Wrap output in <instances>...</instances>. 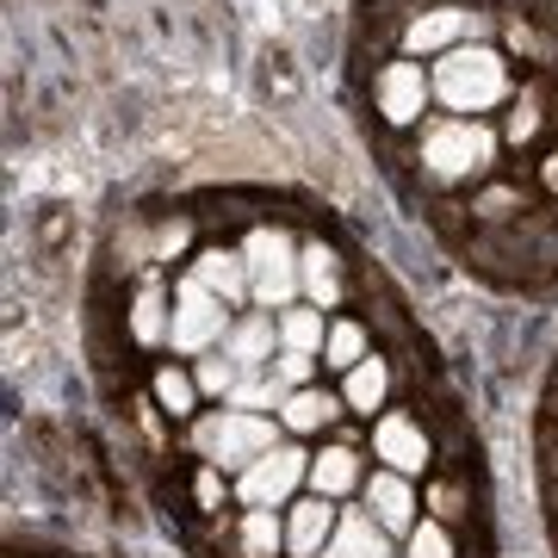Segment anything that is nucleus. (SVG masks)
<instances>
[{"label":"nucleus","mask_w":558,"mask_h":558,"mask_svg":"<svg viewBox=\"0 0 558 558\" xmlns=\"http://www.w3.org/2000/svg\"><path fill=\"white\" fill-rule=\"evenodd\" d=\"M131 329H137V341H161L174 323L161 317V292H143L137 299V311H131Z\"/></svg>","instance_id":"nucleus-25"},{"label":"nucleus","mask_w":558,"mask_h":558,"mask_svg":"<svg viewBox=\"0 0 558 558\" xmlns=\"http://www.w3.org/2000/svg\"><path fill=\"white\" fill-rule=\"evenodd\" d=\"M490 161H497V137H490L478 119H440V124H428V137H422V168L435 180L484 174Z\"/></svg>","instance_id":"nucleus-2"},{"label":"nucleus","mask_w":558,"mask_h":558,"mask_svg":"<svg viewBox=\"0 0 558 558\" xmlns=\"http://www.w3.org/2000/svg\"><path fill=\"white\" fill-rule=\"evenodd\" d=\"M193 398H199V379H186V373H174V366H161L156 373V403L168 410V416H186Z\"/></svg>","instance_id":"nucleus-22"},{"label":"nucleus","mask_w":558,"mask_h":558,"mask_svg":"<svg viewBox=\"0 0 558 558\" xmlns=\"http://www.w3.org/2000/svg\"><path fill=\"white\" fill-rule=\"evenodd\" d=\"M242 260H248V279H255V299L274 311V304H286L292 292H299V248L286 242V230H255V236L242 242Z\"/></svg>","instance_id":"nucleus-4"},{"label":"nucleus","mask_w":558,"mask_h":558,"mask_svg":"<svg viewBox=\"0 0 558 558\" xmlns=\"http://www.w3.org/2000/svg\"><path fill=\"white\" fill-rule=\"evenodd\" d=\"M373 440H379V459H391V472H403V478L428 465V435L410 416H385Z\"/></svg>","instance_id":"nucleus-10"},{"label":"nucleus","mask_w":558,"mask_h":558,"mask_svg":"<svg viewBox=\"0 0 558 558\" xmlns=\"http://www.w3.org/2000/svg\"><path fill=\"white\" fill-rule=\"evenodd\" d=\"M279 341H286V348H299V354H317L329 336H323L317 311H286V317H279Z\"/></svg>","instance_id":"nucleus-21"},{"label":"nucleus","mask_w":558,"mask_h":558,"mask_svg":"<svg viewBox=\"0 0 558 558\" xmlns=\"http://www.w3.org/2000/svg\"><path fill=\"white\" fill-rule=\"evenodd\" d=\"M267 348H274V317H242L230 336H223V354L236 360L242 373H255L260 360H267Z\"/></svg>","instance_id":"nucleus-14"},{"label":"nucleus","mask_w":558,"mask_h":558,"mask_svg":"<svg viewBox=\"0 0 558 558\" xmlns=\"http://www.w3.org/2000/svg\"><path fill=\"white\" fill-rule=\"evenodd\" d=\"M311 484H317V497H341V490H354L360 484V465L348 447H329L323 459H311Z\"/></svg>","instance_id":"nucleus-16"},{"label":"nucleus","mask_w":558,"mask_h":558,"mask_svg":"<svg viewBox=\"0 0 558 558\" xmlns=\"http://www.w3.org/2000/svg\"><path fill=\"white\" fill-rule=\"evenodd\" d=\"M428 87L435 81L422 75V62H385L379 81H373V100H379L385 124H416L428 112Z\"/></svg>","instance_id":"nucleus-6"},{"label":"nucleus","mask_w":558,"mask_h":558,"mask_svg":"<svg viewBox=\"0 0 558 558\" xmlns=\"http://www.w3.org/2000/svg\"><path fill=\"white\" fill-rule=\"evenodd\" d=\"M435 94L453 112H472L478 119L484 106H497L509 94V62L497 50H447L435 69Z\"/></svg>","instance_id":"nucleus-1"},{"label":"nucleus","mask_w":558,"mask_h":558,"mask_svg":"<svg viewBox=\"0 0 558 558\" xmlns=\"http://www.w3.org/2000/svg\"><path fill=\"white\" fill-rule=\"evenodd\" d=\"M509 137H515V143H534L539 137V94L515 100V112H509Z\"/></svg>","instance_id":"nucleus-28"},{"label":"nucleus","mask_w":558,"mask_h":558,"mask_svg":"<svg viewBox=\"0 0 558 558\" xmlns=\"http://www.w3.org/2000/svg\"><path fill=\"white\" fill-rule=\"evenodd\" d=\"M336 539V509L323 497L311 502H292V527H286V546H292V558H323V546Z\"/></svg>","instance_id":"nucleus-9"},{"label":"nucleus","mask_w":558,"mask_h":558,"mask_svg":"<svg viewBox=\"0 0 558 558\" xmlns=\"http://www.w3.org/2000/svg\"><path fill=\"white\" fill-rule=\"evenodd\" d=\"M311 366H317L311 354H299V348H286V354H279V373H274V379L286 385V391H311Z\"/></svg>","instance_id":"nucleus-27"},{"label":"nucleus","mask_w":558,"mask_h":558,"mask_svg":"<svg viewBox=\"0 0 558 558\" xmlns=\"http://www.w3.org/2000/svg\"><path fill=\"white\" fill-rule=\"evenodd\" d=\"M279 398H292L279 379H242L236 391H230V410H255V416H260V410H274Z\"/></svg>","instance_id":"nucleus-24"},{"label":"nucleus","mask_w":558,"mask_h":558,"mask_svg":"<svg viewBox=\"0 0 558 558\" xmlns=\"http://www.w3.org/2000/svg\"><path fill=\"white\" fill-rule=\"evenodd\" d=\"M539 180H546V186L558 193V156H546V168H539Z\"/></svg>","instance_id":"nucleus-29"},{"label":"nucleus","mask_w":558,"mask_h":558,"mask_svg":"<svg viewBox=\"0 0 558 558\" xmlns=\"http://www.w3.org/2000/svg\"><path fill=\"white\" fill-rule=\"evenodd\" d=\"M323 558H391V546H385V527L373 515H341V527L323 546Z\"/></svg>","instance_id":"nucleus-12"},{"label":"nucleus","mask_w":558,"mask_h":558,"mask_svg":"<svg viewBox=\"0 0 558 558\" xmlns=\"http://www.w3.org/2000/svg\"><path fill=\"white\" fill-rule=\"evenodd\" d=\"M299 279H304V292H311V304H317V311L341 299V267H336V255H329L323 242H311V248H304Z\"/></svg>","instance_id":"nucleus-15"},{"label":"nucleus","mask_w":558,"mask_h":558,"mask_svg":"<svg viewBox=\"0 0 558 558\" xmlns=\"http://www.w3.org/2000/svg\"><path fill=\"white\" fill-rule=\"evenodd\" d=\"M193 379H199V391H211V398H230V391L242 385V366L230 354H205Z\"/></svg>","instance_id":"nucleus-23"},{"label":"nucleus","mask_w":558,"mask_h":558,"mask_svg":"<svg viewBox=\"0 0 558 558\" xmlns=\"http://www.w3.org/2000/svg\"><path fill=\"white\" fill-rule=\"evenodd\" d=\"M410 558H453V539L435 521H422V527H410Z\"/></svg>","instance_id":"nucleus-26"},{"label":"nucleus","mask_w":558,"mask_h":558,"mask_svg":"<svg viewBox=\"0 0 558 558\" xmlns=\"http://www.w3.org/2000/svg\"><path fill=\"white\" fill-rule=\"evenodd\" d=\"M193 447H199L211 465H255L260 453H274V422L255 416V410H230L223 403L218 416H205L193 428Z\"/></svg>","instance_id":"nucleus-3"},{"label":"nucleus","mask_w":558,"mask_h":558,"mask_svg":"<svg viewBox=\"0 0 558 558\" xmlns=\"http://www.w3.org/2000/svg\"><path fill=\"white\" fill-rule=\"evenodd\" d=\"M304 472H311V465H304V453L274 447V453H260L255 465L242 472V502H248V509H274V502H286L292 490H299Z\"/></svg>","instance_id":"nucleus-7"},{"label":"nucleus","mask_w":558,"mask_h":558,"mask_svg":"<svg viewBox=\"0 0 558 558\" xmlns=\"http://www.w3.org/2000/svg\"><path fill=\"white\" fill-rule=\"evenodd\" d=\"M465 32V13L459 7H435V13H422V20H410V32H403V50L410 57H447V44Z\"/></svg>","instance_id":"nucleus-11"},{"label":"nucleus","mask_w":558,"mask_h":558,"mask_svg":"<svg viewBox=\"0 0 558 558\" xmlns=\"http://www.w3.org/2000/svg\"><path fill=\"white\" fill-rule=\"evenodd\" d=\"M230 336V317H223V299H211L199 279H186L174 299V329H168V341H174L180 354H211V341Z\"/></svg>","instance_id":"nucleus-5"},{"label":"nucleus","mask_w":558,"mask_h":558,"mask_svg":"<svg viewBox=\"0 0 558 558\" xmlns=\"http://www.w3.org/2000/svg\"><path fill=\"white\" fill-rule=\"evenodd\" d=\"M279 546H286V534H279L274 509H248L242 515V558H274Z\"/></svg>","instance_id":"nucleus-17"},{"label":"nucleus","mask_w":558,"mask_h":558,"mask_svg":"<svg viewBox=\"0 0 558 558\" xmlns=\"http://www.w3.org/2000/svg\"><path fill=\"white\" fill-rule=\"evenodd\" d=\"M193 279H199L211 299H223V304H236V299H248V292H255V279H248V260L230 255V248H205L199 267H193Z\"/></svg>","instance_id":"nucleus-8"},{"label":"nucleus","mask_w":558,"mask_h":558,"mask_svg":"<svg viewBox=\"0 0 558 558\" xmlns=\"http://www.w3.org/2000/svg\"><path fill=\"white\" fill-rule=\"evenodd\" d=\"M366 502H373V515H379L385 534H403V527H410V515H416V502H410V484H403V472H379V478L366 484Z\"/></svg>","instance_id":"nucleus-13"},{"label":"nucleus","mask_w":558,"mask_h":558,"mask_svg":"<svg viewBox=\"0 0 558 558\" xmlns=\"http://www.w3.org/2000/svg\"><path fill=\"white\" fill-rule=\"evenodd\" d=\"M329 416H336V398H323V391H292L286 398V428H299V435L323 428Z\"/></svg>","instance_id":"nucleus-20"},{"label":"nucleus","mask_w":558,"mask_h":558,"mask_svg":"<svg viewBox=\"0 0 558 558\" xmlns=\"http://www.w3.org/2000/svg\"><path fill=\"white\" fill-rule=\"evenodd\" d=\"M323 360L341 366V373H354L360 360H366V329H360V323H336L329 341H323Z\"/></svg>","instance_id":"nucleus-19"},{"label":"nucleus","mask_w":558,"mask_h":558,"mask_svg":"<svg viewBox=\"0 0 558 558\" xmlns=\"http://www.w3.org/2000/svg\"><path fill=\"white\" fill-rule=\"evenodd\" d=\"M379 403H385V366L379 360H360L354 373H348V410H366L373 416Z\"/></svg>","instance_id":"nucleus-18"}]
</instances>
